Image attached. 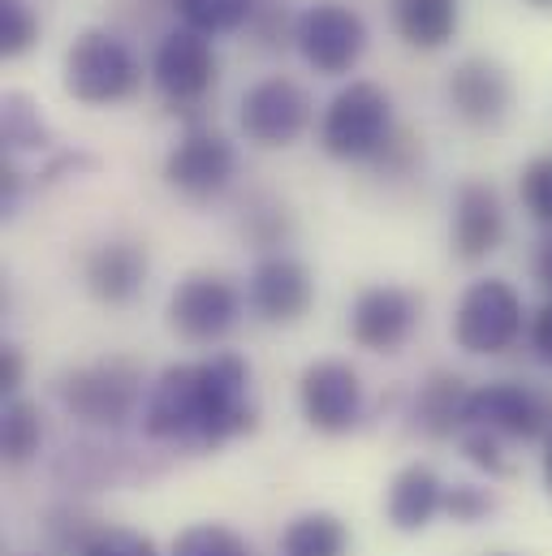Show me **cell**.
Segmentation results:
<instances>
[{
  "label": "cell",
  "instance_id": "6da1fadb",
  "mask_svg": "<svg viewBox=\"0 0 552 556\" xmlns=\"http://www.w3.org/2000/svg\"><path fill=\"white\" fill-rule=\"evenodd\" d=\"M393 96L380 83H346L319 117V147L341 164H372L393 139Z\"/></svg>",
  "mask_w": 552,
  "mask_h": 556
},
{
  "label": "cell",
  "instance_id": "7a4b0ae2",
  "mask_svg": "<svg viewBox=\"0 0 552 556\" xmlns=\"http://www.w3.org/2000/svg\"><path fill=\"white\" fill-rule=\"evenodd\" d=\"M57 397L87 427H122L135 415H142V402H147L142 367L122 354L83 363L57 380Z\"/></svg>",
  "mask_w": 552,
  "mask_h": 556
},
{
  "label": "cell",
  "instance_id": "3957f363",
  "mask_svg": "<svg viewBox=\"0 0 552 556\" xmlns=\"http://www.w3.org/2000/svg\"><path fill=\"white\" fill-rule=\"evenodd\" d=\"M135 52L122 35L104 30V26H87L70 48H65V96H74L78 104L104 109V104H122L138 91Z\"/></svg>",
  "mask_w": 552,
  "mask_h": 556
},
{
  "label": "cell",
  "instance_id": "277c9868",
  "mask_svg": "<svg viewBox=\"0 0 552 556\" xmlns=\"http://www.w3.org/2000/svg\"><path fill=\"white\" fill-rule=\"evenodd\" d=\"M527 306L523 293L501 277L471 280L453 306V345L475 354V358H497L518 345L527 328Z\"/></svg>",
  "mask_w": 552,
  "mask_h": 556
},
{
  "label": "cell",
  "instance_id": "5b68a950",
  "mask_svg": "<svg viewBox=\"0 0 552 556\" xmlns=\"http://www.w3.org/2000/svg\"><path fill=\"white\" fill-rule=\"evenodd\" d=\"M199 376V418L190 448L208 453L229 444L234 435L255 427V402H251V367L238 354H212L195 363Z\"/></svg>",
  "mask_w": 552,
  "mask_h": 556
},
{
  "label": "cell",
  "instance_id": "8992f818",
  "mask_svg": "<svg viewBox=\"0 0 552 556\" xmlns=\"http://www.w3.org/2000/svg\"><path fill=\"white\" fill-rule=\"evenodd\" d=\"M367 22L350 0H315L298 13V52L302 61L324 74V78H341L350 74L363 52H367Z\"/></svg>",
  "mask_w": 552,
  "mask_h": 556
},
{
  "label": "cell",
  "instance_id": "52a82bcc",
  "mask_svg": "<svg viewBox=\"0 0 552 556\" xmlns=\"http://www.w3.org/2000/svg\"><path fill=\"white\" fill-rule=\"evenodd\" d=\"M216 78H221V61H216V48L208 35L186 30V26L160 35V43L151 52V83L173 104V113L199 109L216 91Z\"/></svg>",
  "mask_w": 552,
  "mask_h": 556
},
{
  "label": "cell",
  "instance_id": "ba28073f",
  "mask_svg": "<svg viewBox=\"0 0 552 556\" xmlns=\"http://www.w3.org/2000/svg\"><path fill=\"white\" fill-rule=\"evenodd\" d=\"M242 319V293L221 273H190L168 293V328L186 345H216Z\"/></svg>",
  "mask_w": 552,
  "mask_h": 556
},
{
  "label": "cell",
  "instance_id": "9c48e42d",
  "mask_svg": "<svg viewBox=\"0 0 552 556\" xmlns=\"http://www.w3.org/2000/svg\"><path fill=\"white\" fill-rule=\"evenodd\" d=\"M238 177V147L212 126H190L164 155V181L190 199L212 203L221 199Z\"/></svg>",
  "mask_w": 552,
  "mask_h": 556
},
{
  "label": "cell",
  "instance_id": "30bf717a",
  "mask_svg": "<svg viewBox=\"0 0 552 556\" xmlns=\"http://www.w3.org/2000/svg\"><path fill=\"white\" fill-rule=\"evenodd\" d=\"M315 117V104L306 96L302 83L285 78V74H268L260 78L255 87H247L242 104H238V126L247 142L264 147V151H280V147H293V142L306 135Z\"/></svg>",
  "mask_w": 552,
  "mask_h": 556
},
{
  "label": "cell",
  "instance_id": "8fae6325",
  "mask_svg": "<svg viewBox=\"0 0 552 556\" xmlns=\"http://www.w3.org/2000/svg\"><path fill=\"white\" fill-rule=\"evenodd\" d=\"M298 410L306 418V427H315L319 435L354 431L363 422V410H367L359 371L341 358L306 363L298 376Z\"/></svg>",
  "mask_w": 552,
  "mask_h": 556
},
{
  "label": "cell",
  "instance_id": "7c38bea8",
  "mask_svg": "<svg viewBox=\"0 0 552 556\" xmlns=\"http://www.w3.org/2000/svg\"><path fill=\"white\" fill-rule=\"evenodd\" d=\"M444 100L453 117L471 130H497L514 109V78L492 56H462L449 70Z\"/></svg>",
  "mask_w": 552,
  "mask_h": 556
},
{
  "label": "cell",
  "instance_id": "4fadbf2b",
  "mask_svg": "<svg viewBox=\"0 0 552 556\" xmlns=\"http://www.w3.org/2000/svg\"><path fill=\"white\" fill-rule=\"evenodd\" d=\"M423 302L402 285H367L350 306V337L367 354H398L418 328Z\"/></svg>",
  "mask_w": 552,
  "mask_h": 556
},
{
  "label": "cell",
  "instance_id": "5bb4252c",
  "mask_svg": "<svg viewBox=\"0 0 552 556\" xmlns=\"http://www.w3.org/2000/svg\"><path fill=\"white\" fill-rule=\"evenodd\" d=\"M466 427H484L501 440H540L544 431H552V410L527 384L492 380V384H479L471 393Z\"/></svg>",
  "mask_w": 552,
  "mask_h": 556
},
{
  "label": "cell",
  "instance_id": "9a60e30c",
  "mask_svg": "<svg viewBox=\"0 0 552 556\" xmlns=\"http://www.w3.org/2000/svg\"><path fill=\"white\" fill-rule=\"evenodd\" d=\"M505 242V203L497 186L488 181H462L453 190V216H449V247L462 264H484Z\"/></svg>",
  "mask_w": 552,
  "mask_h": 556
},
{
  "label": "cell",
  "instance_id": "2e32d148",
  "mask_svg": "<svg viewBox=\"0 0 552 556\" xmlns=\"http://www.w3.org/2000/svg\"><path fill=\"white\" fill-rule=\"evenodd\" d=\"M247 302L251 311L264 319V324H276V328H289L298 324L311 302H315V280H311V268L285 251L276 255H264L255 268H251V280H247Z\"/></svg>",
  "mask_w": 552,
  "mask_h": 556
},
{
  "label": "cell",
  "instance_id": "e0dca14e",
  "mask_svg": "<svg viewBox=\"0 0 552 556\" xmlns=\"http://www.w3.org/2000/svg\"><path fill=\"white\" fill-rule=\"evenodd\" d=\"M147 251L135 238H109L87 251L83 260V285L104 306H130L147 285Z\"/></svg>",
  "mask_w": 552,
  "mask_h": 556
},
{
  "label": "cell",
  "instance_id": "ac0fdd59",
  "mask_svg": "<svg viewBox=\"0 0 552 556\" xmlns=\"http://www.w3.org/2000/svg\"><path fill=\"white\" fill-rule=\"evenodd\" d=\"M444 492H449V483L423 462L398 470L393 483H389V496H385V514H389L393 531H402V535L427 531L431 518L444 514Z\"/></svg>",
  "mask_w": 552,
  "mask_h": 556
},
{
  "label": "cell",
  "instance_id": "d6986e66",
  "mask_svg": "<svg viewBox=\"0 0 552 556\" xmlns=\"http://www.w3.org/2000/svg\"><path fill=\"white\" fill-rule=\"evenodd\" d=\"M466 380L457 371H431L411 402V422L414 431H423L427 440H449L466 431V406H471Z\"/></svg>",
  "mask_w": 552,
  "mask_h": 556
},
{
  "label": "cell",
  "instance_id": "ffe728a7",
  "mask_svg": "<svg viewBox=\"0 0 552 556\" xmlns=\"http://www.w3.org/2000/svg\"><path fill=\"white\" fill-rule=\"evenodd\" d=\"M389 22L414 52H440L462 22L457 0H389Z\"/></svg>",
  "mask_w": 552,
  "mask_h": 556
},
{
  "label": "cell",
  "instance_id": "44dd1931",
  "mask_svg": "<svg viewBox=\"0 0 552 556\" xmlns=\"http://www.w3.org/2000/svg\"><path fill=\"white\" fill-rule=\"evenodd\" d=\"M346 553H350V531L328 509L298 514L280 531V556H346Z\"/></svg>",
  "mask_w": 552,
  "mask_h": 556
},
{
  "label": "cell",
  "instance_id": "7402d4cb",
  "mask_svg": "<svg viewBox=\"0 0 552 556\" xmlns=\"http://www.w3.org/2000/svg\"><path fill=\"white\" fill-rule=\"evenodd\" d=\"M43 444V415L26 397H9L0 410V457L4 466H26Z\"/></svg>",
  "mask_w": 552,
  "mask_h": 556
},
{
  "label": "cell",
  "instance_id": "603a6c76",
  "mask_svg": "<svg viewBox=\"0 0 552 556\" xmlns=\"http://www.w3.org/2000/svg\"><path fill=\"white\" fill-rule=\"evenodd\" d=\"M168 9L181 17L186 30H199L208 39L247 30L255 0H168Z\"/></svg>",
  "mask_w": 552,
  "mask_h": 556
},
{
  "label": "cell",
  "instance_id": "cb8c5ba5",
  "mask_svg": "<svg viewBox=\"0 0 552 556\" xmlns=\"http://www.w3.org/2000/svg\"><path fill=\"white\" fill-rule=\"evenodd\" d=\"M242 233L260 247V251H268L276 255L285 242H289V233H293V220H289V207L285 203H276V199H251L247 207H242Z\"/></svg>",
  "mask_w": 552,
  "mask_h": 556
},
{
  "label": "cell",
  "instance_id": "d4e9b609",
  "mask_svg": "<svg viewBox=\"0 0 552 556\" xmlns=\"http://www.w3.org/2000/svg\"><path fill=\"white\" fill-rule=\"evenodd\" d=\"M168 556H251V544L221 522H195L173 540Z\"/></svg>",
  "mask_w": 552,
  "mask_h": 556
},
{
  "label": "cell",
  "instance_id": "484cf974",
  "mask_svg": "<svg viewBox=\"0 0 552 556\" xmlns=\"http://www.w3.org/2000/svg\"><path fill=\"white\" fill-rule=\"evenodd\" d=\"M0 126H4V142H9V147H17V151L48 147V122L39 117L35 100H30V96H22V91H9V96H4Z\"/></svg>",
  "mask_w": 552,
  "mask_h": 556
},
{
  "label": "cell",
  "instance_id": "4316f807",
  "mask_svg": "<svg viewBox=\"0 0 552 556\" xmlns=\"http://www.w3.org/2000/svg\"><path fill=\"white\" fill-rule=\"evenodd\" d=\"M247 30L264 52H280L285 43L298 39V13L289 9V0H255Z\"/></svg>",
  "mask_w": 552,
  "mask_h": 556
},
{
  "label": "cell",
  "instance_id": "83f0119b",
  "mask_svg": "<svg viewBox=\"0 0 552 556\" xmlns=\"http://www.w3.org/2000/svg\"><path fill=\"white\" fill-rule=\"evenodd\" d=\"M39 39V17L30 0H0V56H22Z\"/></svg>",
  "mask_w": 552,
  "mask_h": 556
},
{
  "label": "cell",
  "instance_id": "f1b7e54d",
  "mask_svg": "<svg viewBox=\"0 0 552 556\" xmlns=\"http://www.w3.org/2000/svg\"><path fill=\"white\" fill-rule=\"evenodd\" d=\"M518 199L531 212V220L552 229V155H536L527 160L523 177H518Z\"/></svg>",
  "mask_w": 552,
  "mask_h": 556
},
{
  "label": "cell",
  "instance_id": "f546056e",
  "mask_svg": "<svg viewBox=\"0 0 552 556\" xmlns=\"http://www.w3.org/2000/svg\"><path fill=\"white\" fill-rule=\"evenodd\" d=\"M462 453H466V462H471V466H479V470H484V475H492V479L510 475L505 440H501V435H492V431H484V427H466V431H462Z\"/></svg>",
  "mask_w": 552,
  "mask_h": 556
},
{
  "label": "cell",
  "instance_id": "4dcf8cb0",
  "mask_svg": "<svg viewBox=\"0 0 552 556\" xmlns=\"http://www.w3.org/2000/svg\"><path fill=\"white\" fill-rule=\"evenodd\" d=\"M492 509H497V501L479 483H449V492H444V514L453 522H466L471 527V522H484Z\"/></svg>",
  "mask_w": 552,
  "mask_h": 556
},
{
  "label": "cell",
  "instance_id": "1f68e13d",
  "mask_svg": "<svg viewBox=\"0 0 552 556\" xmlns=\"http://www.w3.org/2000/svg\"><path fill=\"white\" fill-rule=\"evenodd\" d=\"M83 556H160V553H155V544H151L147 535H138V531H126V527H104Z\"/></svg>",
  "mask_w": 552,
  "mask_h": 556
},
{
  "label": "cell",
  "instance_id": "d6a6232c",
  "mask_svg": "<svg viewBox=\"0 0 552 556\" xmlns=\"http://www.w3.org/2000/svg\"><path fill=\"white\" fill-rule=\"evenodd\" d=\"M22 380H26L22 350H17V345H0V393H4V402H9V397H17Z\"/></svg>",
  "mask_w": 552,
  "mask_h": 556
},
{
  "label": "cell",
  "instance_id": "836d02e7",
  "mask_svg": "<svg viewBox=\"0 0 552 556\" xmlns=\"http://www.w3.org/2000/svg\"><path fill=\"white\" fill-rule=\"evenodd\" d=\"M527 337H531V350H536V358L540 363H549L552 367V298L531 315V324H527Z\"/></svg>",
  "mask_w": 552,
  "mask_h": 556
},
{
  "label": "cell",
  "instance_id": "e575fe53",
  "mask_svg": "<svg viewBox=\"0 0 552 556\" xmlns=\"http://www.w3.org/2000/svg\"><path fill=\"white\" fill-rule=\"evenodd\" d=\"M17 190H22V173H17L13 164H4V186H0V194H4V212L17 207Z\"/></svg>",
  "mask_w": 552,
  "mask_h": 556
},
{
  "label": "cell",
  "instance_id": "d590c367",
  "mask_svg": "<svg viewBox=\"0 0 552 556\" xmlns=\"http://www.w3.org/2000/svg\"><path fill=\"white\" fill-rule=\"evenodd\" d=\"M536 280L552 293V238L536 251Z\"/></svg>",
  "mask_w": 552,
  "mask_h": 556
},
{
  "label": "cell",
  "instance_id": "8d00e7d4",
  "mask_svg": "<svg viewBox=\"0 0 552 556\" xmlns=\"http://www.w3.org/2000/svg\"><path fill=\"white\" fill-rule=\"evenodd\" d=\"M544 488L552 496V431H549V444H544Z\"/></svg>",
  "mask_w": 552,
  "mask_h": 556
},
{
  "label": "cell",
  "instance_id": "74e56055",
  "mask_svg": "<svg viewBox=\"0 0 552 556\" xmlns=\"http://www.w3.org/2000/svg\"><path fill=\"white\" fill-rule=\"evenodd\" d=\"M531 4H540V9H552V0H531Z\"/></svg>",
  "mask_w": 552,
  "mask_h": 556
}]
</instances>
